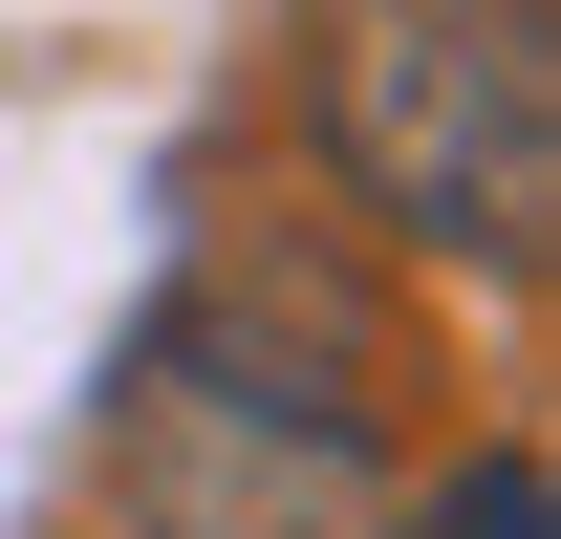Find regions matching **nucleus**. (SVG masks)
I'll list each match as a JSON object with an SVG mask.
<instances>
[{
  "mask_svg": "<svg viewBox=\"0 0 561 539\" xmlns=\"http://www.w3.org/2000/svg\"><path fill=\"white\" fill-rule=\"evenodd\" d=\"M130 539H367L389 518V324L324 260H195L108 389Z\"/></svg>",
  "mask_w": 561,
  "mask_h": 539,
  "instance_id": "1",
  "label": "nucleus"
},
{
  "mask_svg": "<svg viewBox=\"0 0 561 539\" xmlns=\"http://www.w3.org/2000/svg\"><path fill=\"white\" fill-rule=\"evenodd\" d=\"M302 130L411 260H561V22L540 0H302Z\"/></svg>",
  "mask_w": 561,
  "mask_h": 539,
  "instance_id": "2",
  "label": "nucleus"
},
{
  "mask_svg": "<svg viewBox=\"0 0 561 539\" xmlns=\"http://www.w3.org/2000/svg\"><path fill=\"white\" fill-rule=\"evenodd\" d=\"M389 539H561V474H540V454H454Z\"/></svg>",
  "mask_w": 561,
  "mask_h": 539,
  "instance_id": "3",
  "label": "nucleus"
}]
</instances>
